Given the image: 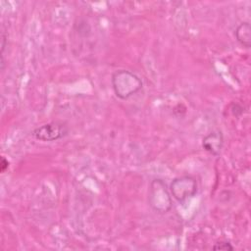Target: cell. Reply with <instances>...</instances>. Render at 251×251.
I'll return each mask as SVG.
<instances>
[{
  "instance_id": "obj_2",
  "label": "cell",
  "mask_w": 251,
  "mask_h": 251,
  "mask_svg": "<svg viewBox=\"0 0 251 251\" xmlns=\"http://www.w3.org/2000/svg\"><path fill=\"white\" fill-rule=\"evenodd\" d=\"M149 206L159 214H166L173 207L172 196L166 182L161 178H155L150 182L148 193Z\"/></svg>"
},
{
  "instance_id": "obj_8",
  "label": "cell",
  "mask_w": 251,
  "mask_h": 251,
  "mask_svg": "<svg viewBox=\"0 0 251 251\" xmlns=\"http://www.w3.org/2000/svg\"><path fill=\"white\" fill-rule=\"evenodd\" d=\"M9 167V162L5 157H1V162H0V172L4 173Z\"/></svg>"
},
{
  "instance_id": "obj_7",
  "label": "cell",
  "mask_w": 251,
  "mask_h": 251,
  "mask_svg": "<svg viewBox=\"0 0 251 251\" xmlns=\"http://www.w3.org/2000/svg\"><path fill=\"white\" fill-rule=\"evenodd\" d=\"M213 250H223V251H231L233 250V246L228 242V241H226V240H220L218 242H216L213 247H212Z\"/></svg>"
},
{
  "instance_id": "obj_1",
  "label": "cell",
  "mask_w": 251,
  "mask_h": 251,
  "mask_svg": "<svg viewBox=\"0 0 251 251\" xmlns=\"http://www.w3.org/2000/svg\"><path fill=\"white\" fill-rule=\"evenodd\" d=\"M111 84L115 95L126 100L139 92L143 87L142 79L134 73L126 70H120L112 75Z\"/></svg>"
},
{
  "instance_id": "obj_5",
  "label": "cell",
  "mask_w": 251,
  "mask_h": 251,
  "mask_svg": "<svg viewBox=\"0 0 251 251\" xmlns=\"http://www.w3.org/2000/svg\"><path fill=\"white\" fill-rule=\"evenodd\" d=\"M224 146V134L221 130L216 129L208 133L202 140L203 149L213 156L220 155Z\"/></svg>"
},
{
  "instance_id": "obj_6",
  "label": "cell",
  "mask_w": 251,
  "mask_h": 251,
  "mask_svg": "<svg viewBox=\"0 0 251 251\" xmlns=\"http://www.w3.org/2000/svg\"><path fill=\"white\" fill-rule=\"evenodd\" d=\"M237 42L246 49L251 46V26L249 22L240 23L234 31Z\"/></svg>"
},
{
  "instance_id": "obj_3",
  "label": "cell",
  "mask_w": 251,
  "mask_h": 251,
  "mask_svg": "<svg viewBox=\"0 0 251 251\" xmlns=\"http://www.w3.org/2000/svg\"><path fill=\"white\" fill-rule=\"evenodd\" d=\"M170 190L173 197L179 203H183L189 198L196 195L198 183L192 176H180L173 179L170 184Z\"/></svg>"
},
{
  "instance_id": "obj_4",
  "label": "cell",
  "mask_w": 251,
  "mask_h": 251,
  "mask_svg": "<svg viewBox=\"0 0 251 251\" xmlns=\"http://www.w3.org/2000/svg\"><path fill=\"white\" fill-rule=\"evenodd\" d=\"M68 133V126L61 122L47 123L31 131V135L40 141H56L65 137Z\"/></svg>"
}]
</instances>
